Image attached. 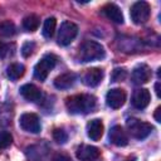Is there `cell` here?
Segmentation results:
<instances>
[{"instance_id": "obj_21", "label": "cell", "mask_w": 161, "mask_h": 161, "mask_svg": "<svg viewBox=\"0 0 161 161\" xmlns=\"http://www.w3.org/2000/svg\"><path fill=\"white\" fill-rule=\"evenodd\" d=\"M15 34V25L10 20L0 21V35L3 36H11Z\"/></svg>"}, {"instance_id": "obj_27", "label": "cell", "mask_w": 161, "mask_h": 161, "mask_svg": "<svg viewBox=\"0 0 161 161\" xmlns=\"http://www.w3.org/2000/svg\"><path fill=\"white\" fill-rule=\"evenodd\" d=\"M4 53H5V45H4V43L0 40V57H3Z\"/></svg>"}, {"instance_id": "obj_23", "label": "cell", "mask_w": 161, "mask_h": 161, "mask_svg": "<svg viewBox=\"0 0 161 161\" xmlns=\"http://www.w3.org/2000/svg\"><path fill=\"white\" fill-rule=\"evenodd\" d=\"M53 138H54V141L58 142V143H65L67 140H68V135H67V132H65L64 130H62V128H55V130L53 131Z\"/></svg>"}, {"instance_id": "obj_15", "label": "cell", "mask_w": 161, "mask_h": 161, "mask_svg": "<svg viewBox=\"0 0 161 161\" xmlns=\"http://www.w3.org/2000/svg\"><path fill=\"white\" fill-rule=\"evenodd\" d=\"M103 128L104 127H103L102 121L98 118H94V119L89 121L87 125V135L91 140L98 141L103 136Z\"/></svg>"}, {"instance_id": "obj_28", "label": "cell", "mask_w": 161, "mask_h": 161, "mask_svg": "<svg viewBox=\"0 0 161 161\" xmlns=\"http://www.w3.org/2000/svg\"><path fill=\"white\" fill-rule=\"evenodd\" d=\"M155 89H156V94H157V97H160V83H158V82L155 84Z\"/></svg>"}, {"instance_id": "obj_6", "label": "cell", "mask_w": 161, "mask_h": 161, "mask_svg": "<svg viewBox=\"0 0 161 161\" xmlns=\"http://www.w3.org/2000/svg\"><path fill=\"white\" fill-rule=\"evenodd\" d=\"M78 34V26L72 21H63L59 28L58 33V44L60 45H68L73 42V39Z\"/></svg>"}, {"instance_id": "obj_12", "label": "cell", "mask_w": 161, "mask_h": 161, "mask_svg": "<svg viewBox=\"0 0 161 161\" xmlns=\"http://www.w3.org/2000/svg\"><path fill=\"white\" fill-rule=\"evenodd\" d=\"M150 99H151V94H150L148 89H146V88L136 89L132 96V106L137 109H143L148 106Z\"/></svg>"}, {"instance_id": "obj_19", "label": "cell", "mask_w": 161, "mask_h": 161, "mask_svg": "<svg viewBox=\"0 0 161 161\" xmlns=\"http://www.w3.org/2000/svg\"><path fill=\"white\" fill-rule=\"evenodd\" d=\"M24 72H25V68H24V65L20 64V63H13V64H10V65L6 68V74H8V77H9L11 80H16V79H19L20 77H23Z\"/></svg>"}, {"instance_id": "obj_7", "label": "cell", "mask_w": 161, "mask_h": 161, "mask_svg": "<svg viewBox=\"0 0 161 161\" xmlns=\"http://www.w3.org/2000/svg\"><path fill=\"white\" fill-rule=\"evenodd\" d=\"M19 126L21 130L30 133H38L42 128L39 117L35 113H23L19 118Z\"/></svg>"}, {"instance_id": "obj_17", "label": "cell", "mask_w": 161, "mask_h": 161, "mask_svg": "<svg viewBox=\"0 0 161 161\" xmlns=\"http://www.w3.org/2000/svg\"><path fill=\"white\" fill-rule=\"evenodd\" d=\"M75 79H77V77L74 73H70V72L63 73L54 79V86L58 89H68L75 83Z\"/></svg>"}, {"instance_id": "obj_25", "label": "cell", "mask_w": 161, "mask_h": 161, "mask_svg": "<svg viewBox=\"0 0 161 161\" xmlns=\"http://www.w3.org/2000/svg\"><path fill=\"white\" fill-rule=\"evenodd\" d=\"M34 48H35V44L33 42H25L23 44V47H21V54H23V57H25V58L30 57L33 54V52H34Z\"/></svg>"}, {"instance_id": "obj_13", "label": "cell", "mask_w": 161, "mask_h": 161, "mask_svg": "<svg viewBox=\"0 0 161 161\" xmlns=\"http://www.w3.org/2000/svg\"><path fill=\"white\" fill-rule=\"evenodd\" d=\"M102 14L107 19H109L111 21H113L116 24H122L123 23V14H122L121 9L116 4H112V3L106 4L102 8Z\"/></svg>"}, {"instance_id": "obj_8", "label": "cell", "mask_w": 161, "mask_h": 161, "mask_svg": "<svg viewBox=\"0 0 161 161\" xmlns=\"http://www.w3.org/2000/svg\"><path fill=\"white\" fill-rule=\"evenodd\" d=\"M106 102H107V106L113 109L121 108L126 102V92L122 88L109 89L106 96Z\"/></svg>"}, {"instance_id": "obj_14", "label": "cell", "mask_w": 161, "mask_h": 161, "mask_svg": "<svg viewBox=\"0 0 161 161\" xmlns=\"http://www.w3.org/2000/svg\"><path fill=\"white\" fill-rule=\"evenodd\" d=\"M109 141L116 145V146H126L128 143V136L126 133V131L121 127V126H113L111 130H109Z\"/></svg>"}, {"instance_id": "obj_22", "label": "cell", "mask_w": 161, "mask_h": 161, "mask_svg": "<svg viewBox=\"0 0 161 161\" xmlns=\"http://www.w3.org/2000/svg\"><path fill=\"white\" fill-rule=\"evenodd\" d=\"M13 142V136L8 131H1L0 132V150H4L9 147Z\"/></svg>"}, {"instance_id": "obj_26", "label": "cell", "mask_w": 161, "mask_h": 161, "mask_svg": "<svg viewBox=\"0 0 161 161\" xmlns=\"http://www.w3.org/2000/svg\"><path fill=\"white\" fill-rule=\"evenodd\" d=\"M160 113H161V107H157L156 111H155V119H156V122H161V116H160Z\"/></svg>"}, {"instance_id": "obj_16", "label": "cell", "mask_w": 161, "mask_h": 161, "mask_svg": "<svg viewBox=\"0 0 161 161\" xmlns=\"http://www.w3.org/2000/svg\"><path fill=\"white\" fill-rule=\"evenodd\" d=\"M20 94L26 99V101H30V102H36L42 98V92L40 89L34 86V84H24L20 87Z\"/></svg>"}, {"instance_id": "obj_2", "label": "cell", "mask_w": 161, "mask_h": 161, "mask_svg": "<svg viewBox=\"0 0 161 161\" xmlns=\"http://www.w3.org/2000/svg\"><path fill=\"white\" fill-rule=\"evenodd\" d=\"M104 48L99 43L94 40H86L79 45L77 58L80 62H93V60H99L104 58Z\"/></svg>"}, {"instance_id": "obj_3", "label": "cell", "mask_w": 161, "mask_h": 161, "mask_svg": "<svg viewBox=\"0 0 161 161\" xmlns=\"http://www.w3.org/2000/svg\"><path fill=\"white\" fill-rule=\"evenodd\" d=\"M126 126H127L130 135L137 140L146 138L153 130V127L148 122H143L138 118H128L126 122Z\"/></svg>"}, {"instance_id": "obj_4", "label": "cell", "mask_w": 161, "mask_h": 161, "mask_svg": "<svg viewBox=\"0 0 161 161\" xmlns=\"http://www.w3.org/2000/svg\"><path fill=\"white\" fill-rule=\"evenodd\" d=\"M57 57L54 54H45L34 67V77L40 82L45 80L49 72L55 67Z\"/></svg>"}, {"instance_id": "obj_20", "label": "cell", "mask_w": 161, "mask_h": 161, "mask_svg": "<svg viewBox=\"0 0 161 161\" xmlns=\"http://www.w3.org/2000/svg\"><path fill=\"white\" fill-rule=\"evenodd\" d=\"M55 25H57L55 18L54 16L48 18L44 21V25H43V35L45 38H52L53 34H54V30H55Z\"/></svg>"}, {"instance_id": "obj_9", "label": "cell", "mask_w": 161, "mask_h": 161, "mask_svg": "<svg viewBox=\"0 0 161 161\" xmlns=\"http://www.w3.org/2000/svg\"><path fill=\"white\" fill-rule=\"evenodd\" d=\"M99 155H101L99 148L91 145H80L75 151V156L80 161H93L97 160Z\"/></svg>"}, {"instance_id": "obj_29", "label": "cell", "mask_w": 161, "mask_h": 161, "mask_svg": "<svg viewBox=\"0 0 161 161\" xmlns=\"http://www.w3.org/2000/svg\"><path fill=\"white\" fill-rule=\"evenodd\" d=\"M126 161H135V160H126Z\"/></svg>"}, {"instance_id": "obj_24", "label": "cell", "mask_w": 161, "mask_h": 161, "mask_svg": "<svg viewBox=\"0 0 161 161\" xmlns=\"http://www.w3.org/2000/svg\"><path fill=\"white\" fill-rule=\"evenodd\" d=\"M126 69L123 68H114L113 72H112V82H119V80H123L126 78Z\"/></svg>"}, {"instance_id": "obj_10", "label": "cell", "mask_w": 161, "mask_h": 161, "mask_svg": "<svg viewBox=\"0 0 161 161\" xmlns=\"http://www.w3.org/2000/svg\"><path fill=\"white\" fill-rule=\"evenodd\" d=\"M103 79V70L101 68H89L82 75V82L88 87H97Z\"/></svg>"}, {"instance_id": "obj_5", "label": "cell", "mask_w": 161, "mask_h": 161, "mask_svg": "<svg viewBox=\"0 0 161 161\" xmlns=\"http://www.w3.org/2000/svg\"><path fill=\"white\" fill-rule=\"evenodd\" d=\"M151 14V8L146 1H136L130 10L131 19L135 24H145Z\"/></svg>"}, {"instance_id": "obj_1", "label": "cell", "mask_w": 161, "mask_h": 161, "mask_svg": "<svg viewBox=\"0 0 161 161\" xmlns=\"http://www.w3.org/2000/svg\"><path fill=\"white\" fill-rule=\"evenodd\" d=\"M65 107L70 113H88L96 107V97L92 94H74L65 99Z\"/></svg>"}, {"instance_id": "obj_18", "label": "cell", "mask_w": 161, "mask_h": 161, "mask_svg": "<svg viewBox=\"0 0 161 161\" xmlns=\"http://www.w3.org/2000/svg\"><path fill=\"white\" fill-rule=\"evenodd\" d=\"M39 24H40V19L35 14H30L23 19V28L26 31H31V33L35 31L39 28Z\"/></svg>"}, {"instance_id": "obj_11", "label": "cell", "mask_w": 161, "mask_h": 161, "mask_svg": "<svg viewBox=\"0 0 161 161\" xmlns=\"http://www.w3.org/2000/svg\"><path fill=\"white\" fill-rule=\"evenodd\" d=\"M151 78V69L148 68V65L146 64H140L137 65L133 70H132V74H131V79L135 84L137 86H141V84H145L150 80Z\"/></svg>"}]
</instances>
